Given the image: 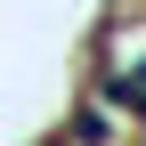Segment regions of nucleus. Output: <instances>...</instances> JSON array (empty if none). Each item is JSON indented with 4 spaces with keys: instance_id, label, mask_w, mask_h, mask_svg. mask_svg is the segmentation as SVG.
<instances>
[{
    "instance_id": "nucleus-1",
    "label": "nucleus",
    "mask_w": 146,
    "mask_h": 146,
    "mask_svg": "<svg viewBox=\"0 0 146 146\" xmlns=\"http://www.w3.org/2000/svg\"><path fill=\"white\" fill-rule=\"evenodd\" d=\"M114 98H122V106H146V65H138V73H122V81H114Z\"/></svg>"
}]
</instances>
